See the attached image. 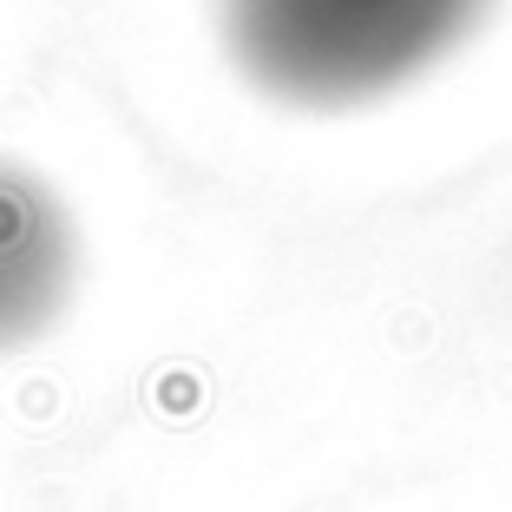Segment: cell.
Returning <instances> with one entry per match:
<instances>
[{"mask_svg":"<svg viewBox=\"0 0 512 512\" xmlns=\"http://www.w3.org/2000/svg\"><path fill=\"white\" fill-rule=\"evenodd\" d=\"M486 0H224L243 73L296 106H355L453 53Z\"/></svg>","mask_w":512,"mask_h":512,"instance_id":"1","label":"cell"},{"mask_svg":"<svg viewBox=\"0 0 512 512\" xmlns=\"http://www.w3.org/2000/svg\"><path fill=\"white\" fill-rule=\"evenodd\" d=\"M73 283V230L33 171L0 158V348H20L60 316Z\"/></svg>","mask_w":512,"mask_h":512,"instance_id":"2","label":"cell"}]
</instances>
